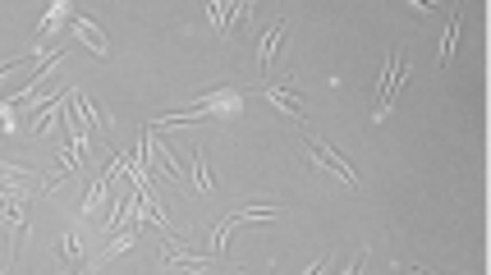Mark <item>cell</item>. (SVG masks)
Here are the masks:
<instances>
[{
    "instance_id": "1",
    "label": "cell",
    "mask_w": 491,
    "mask_h": 275,
    "mask_svg": "<svg viewBox=\"0 0 491 275\" xmlns=\"http://www.w3.org/2000/svg\"><path fill=\"white\" fill-rule=\"evenodd\" d=\"M303 147H307V152H312V156H317V161H322V166H331V170H336L340 179L349 183V188H358V174H353V170L344 166V161H340L336 152H331V147H322V142H312V138H303Z\"/></svg>"
},
{
    "instance_id": "2",
    "label": "cell",
    "mask_w": 491,
    "mask_h": 275,
    "mask_svg": "<svg viewBox=\"0 0 491 275\" xmlns=\"http://www.w3.org/2000/svg\"><path fill=\"white\" fill-rule=\"evenodd\" d=\"M69 28H74L78 32V37H83V42H88V46H92V55H97V60H106V55H110V51H106V42H101V32H97L92 28V23H88V18H69Z\"/></svg>"
},
{
    "instance_id": "3",
    "label": "cell",
    "mask_w": 491,
    "mask_h": 275,
    "mask_svg": "<svg viewBox=\"0 0 491 275\" xmlns=\"http://www.w3.org/2000/svg\"><path fill=\"white\" fill-rule=\"evenodd\" d=\"M280 37H285V18H276V23H271V32H266V37H262V55H257V64H262V69H266V64H271V55H276V46H280Z\"/></svg>"
},
{
    "instance_id": "4",
    "label": "cell",
    "mask_w": 491,
    "mask_h": 275,
    "mask_svg": "<svg viewBox=\"0 0 491 275\" xmlns=\"http://www.w3.org/2000/svg\"><path fill=\"white\" fill-rule=\"evenodd\" d=\"M271 96H276L280 110H290L294 120H303V106H299V96H290V88H271Z\"/></svg>"
},
{
    "instance_id": "5",
    "label": "cell",
    "mask_w": 491,
    "mask_h": 275,
    "mask_svg": "<svg viewBox=\"0 0 491 275\" xmlns=\"http://www.w3.org/2000/svg\"><path fill=\"white\" fill-rule=\"evenodd\" d=\"M455 37H459V14H450V23H445V37H441V64L450 60V51H455Z\"/></svg>"
},
{
    "instance_id": "6",
    "label": "cell",
    "mask_w": 491,
    "mask_h": 275,
    "mask_svg": "<svg viewBox=\"0 0 491 275\" xmlns=\"http://www.w3.org/2000/svg\"><path fill=\"white\" fill-rule=\"evenodd\" d=\"M193 179H198V188H202V193L212 188V179H207V170H202V152H193Z\"/></svg>"
},
{
    "instance_id": "7",
    "label": "cell",
    "mask_w": 491,
    "mask_h": 275,
    "mask_svg": "<svg viewBox=\"0 0 491 275\" xmlns=\"http://www.w3.org/2000/svg\"><path fill=\"white\" fill-rule=\"evenodd\" d=\"M363 261H368V257H353V266H349L344 275H358V271H363Z\"/></svg>"
}]
</instances>
